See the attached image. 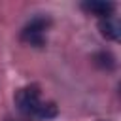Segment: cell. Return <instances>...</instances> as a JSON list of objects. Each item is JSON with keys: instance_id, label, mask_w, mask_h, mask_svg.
Wrapping results in <instances>:
<instances>
[{"instance_id": "obj_4", "label": "cell", "mask_w": 121, "mask_h": 121, "mask_svg": "<svg viewBox=\"0 0 121 121\" xmlns=\"http://www.w3.org/2000/svg\"><path fill=\"white\" fill-rule=\"evenodd\" d=\"M100 32H102V36H106V38H110V40H119V36H121V26H119V23H117V19H113V17H106V19H100Z\"/></svg>"}, {"instance_id": "obj_3", "label": "cell", "mask_w": 121, "mask_h": 121, "mask_svg": "<svg viewBox=\"0 0 121 121\" xmlns=\"http://www.w3.org/2000/svg\"><path fill=\"white\" fill-rule=\"evenodd\" d=\"M81 8L93 15H98L100 19H106V17H112V11H113V4L112 2H98V0H91V2H83Z\"/></svg>"}, {"instance_id": "obj_1", "label": "cell", "mask_w": 121, "mask_h": 121, "mask_svg": "<svg viewBox=\"0 0 121 121\" xmlns=\"http://www.w3.org/2000/svg\"><path fill=\"white\" fill-rule=\"evenodd\" d=\"M15 102L25 115H32L38 119H51L57 115V106L53 102H43L40 96V89L36 85L19 89L15 95Z\"/></svg>"}, {"instance_id": "obj_2", "label": "cell", "mask_w": 121, "mask_h": 121, "mask_svg": "<svg viewBox=\"0 0 121 121\" xmlns=\"http://www.w3.org/2000/svg\"><path fill=\"white\" fill-rule=\"evenodd\" d=\"M47 19L43 17H36L32 19L21 32V38L23 42L30 43V45H36V47H42L45 43V28H47Z\"/></svg>"}]
</instances>
